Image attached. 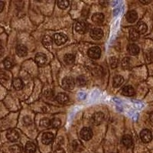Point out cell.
I'll return each instance as SVG.
<instances>
[{"label": "cell", "instance_id": "6da1fadb", "mask_svg": "<svg viewBox=\"0 0 153 153\" xmlns=\"http://www.w3.org/2000/svg\"><path fill=\"white\" fill-rule=\"evenodd\" d=\"M62 86L65 90L71 91V90H73L75 87L74 80L72 77H70V76L65 77L62 80Z\"/></svg>", "mask_w": 153, "mask_h": 153}, {"label": "cell", "instance_id": "7a4b0ae2", "mask_svg": "<svg viewBox=\"0 0 153 153\" xmlns=\"http://www.w3.org/2000/svg\"><path fill=\"white\" fill-rule=\"evenodd\" d=\"M54 43L57 45H62L68 41V37L63 33H56L53 37Z\"/></svg>", "mask_w": 153, "mask_h": 153}, {"label": "cell", "instance_id": "3957f363", "mask_svg": "<svg viewBox=\"0 0 153 153\" xmlns=\"http://www.w3.org/2000/svg\"><path fill=\"white\" fill-rule=\"evenodd\" d=\"M101 54V50L99 47H92L89 49L88 56L92 59H98Z\"/></svg>", "mask_w": 153, "mask_h": 153}, {"label": "cell", "instance_id": "277c9868", "mask_svg": "<svg viewBox=\"0 0 153 153\" xmlns=\"http://www.w3.org/2000/svg\"><path fill=\"white\" fill-rule=\"evenodd\" d=\"M80 136L85 141H88L92 138L93 136V131L91 129L88 128V127H84L80 131Z\"/></svg>", "mask_w": 153, "mask_h": 153}, {"label": "cell", "instance_id": "5b68a950", "mask_svg": "<svg viewBox=\"0 0 153 153\" xmlns=\"http://www.w3.org/2000/svg\"><path fill=\"white\" fill-rule=\"evenodd\" d=\"M140 138H141L142 141L145 143H148L152 141V132L149 129H143L140 132Z\"/></svg>", "mask_w": 153, "mask_h": 153}, {"label": "cell", "instance_id": "8992f818", "mask_svg": "<svg viewBox=\"0 0 153 153\" xmlns=\"http://www.w3.org/2000/svg\"><path fill=\"white\" fill-rule=\"evenodd\" d=\"M103 120H104V114L101 112H98V113H96L93 115L91 121H92L94 125H100L101 123L103 122Z\"/></svg>", "mask_w": 153, "mask_h": 153}, {"label": "cell", "instance_id": "52a82bcc", "mask_svg": "<svg viewBox=\"0 0 153 153\" xmlns=\"http://www.w3.org/2000/svg\"><path fill=\"white\" fill-rule=\"evenodd\" d=\"M75 29L80 34H84L88 30V25L85 22H78L75 25Z\"/></svg>", "mask_w": 153, "mask_h": 153}, {"label": "cell", "instance_id": "ba28073f", "mask_svg": "<svg viewBox=\"0 0 153 153\" xmlns=\"http://www.w3.org/2000/svg\"><path fill=\"white\" fill-rule=\"evenodd\" d=\"M35 62L38 66H44L47 62V57L43 53H38L35 56Z\"/></svg>", "mask_w": 153, "mask_h": 153}, {"label": "cell", "instance_id": "9c48e42d", "mask_svg": "<svg viewBox=\"0 0 153 153\" xmlns=\"http://www.w3.org/2000/svg\"><path fill=\"white\" fill-rule=\"evenodd\" d=\"M91 36L94 40H100L103 36V32L100 28H94L91 31Z\"/></svg>", "mask_w": 153, "mask_h": 153}, {"label": "cell", "instance_id": "30bf717a", "mask_svg": "<svg viewBox=\"0 0 153 153\" xmlns=\"http://www.w3.org/2000/svg\"><path fill=\"white\" fill-rule=\"evenodd\" d=\"M42 143L45 145H49L54 141V135L51 132H45L42 137Z\"/></svg>", "mask_w": 153, "mask_h": 153}, {"label": "cell", "instance_id": "8fae6325", "mask_svg": "<svg viewBox=\"0 0 153 153\" xmlns=\"http://www.w3.org/2000/svg\"><path fill=\"white\" fill-rule=\"evenodd\" d=\"M6 136L10 142H16L19 139V133L15 129H11L8 131Z\"/></svg>", "mask_w": 153, "mask_h": 153}, {"label": "cell", "instance_id": "7c38bea8", "mask_svg": "<svg viewBox=\"0 0 153 153\" xmlns=\"http://www.w3.org/2000/svg\"><path fill=\"white\" fill-rule=\"evenodd\" d=\"M56 100L61 104H65L69 101V97L65 93H60L56 97Z\"/></svg>", "mask_w": 153, "mask_h": 153}, {"label": "cell", "instance_id": "4fadbf2b", "mask_svg": "<svg viewBox=\"0 0 153 153\" xmlns=\"http://www.w3.org/2000/svg\"><path fill=\"white\" fill-rule=\"evenodd\" d=\"M126 18V20L129 22V23L135 22L138 18L137 12H136V11H129V12H127Z\"/></svg>", "mask_w": 153, "mask_h": 153}, {"label": "cell", "instance_id": "5bb4252c", "mask_svg": "<svg viewBox=\"0 0 153 153\" xmlns=\"http://www.w3.org/2000/svg\"><path fill=\"white\" fill-rule=\"evenodd\" d=\"M104 15L102 13H96L92 16V20L94 23L97 25H101L104 21Z\"/></svg>", "mask_w": 153, "mask_h": 153}, {"label": "cell", "instance_id": "9a60e30c", "mask_svg": "<svg viewBox=\"0 0 153 153\" xmlns=\"http://www.w3.org/2000/svg\"><path fill=\"white\" fill-rule=\"evenodd\" d=\"M16 54L19 56V57H25L28 54V50L27 48L24 45H18L16 47Z\"/></svg>", "mask_w": 153, "mask_h": 153}, {"label": "cell", "instance_id": "2e32d148", "mask_svg": "<svg viewBox=\"0 0 153 153\" xmlns=\"http://www.w3.org/2000/svg\"><path fill=\"white\" fill-rule=\"evenodd\" d=\"M122 94L124 96L131 97V96H133L135 94V90L132 86H126L122 90Z\"/></svg>", "mask_w": 153, "mask_h": 153}, {"label": "cell", "instance_id": "e0dca14e", "mask_svg": "<svg viewBox=\"0 0 153 153\" xmlns=\"http://www.w3.org/2000/svg\"><path fill=\"white\" fill-rule=\"evenodd\" d=\"M147 25L146 23L143 22H139L136 25V30L139 34H145L147 31Z\"/></svg>", "mask_w": 153, "mask_h": 153}, {"label": "cell", "instance_id": "ac0fdd59", "mask_svg": "<svg viewBox=\"0 0 153 153\" xmlns=\"http://www.w3.org/2000/svg\"><path fill=\"white\" fill-rule=\"evenodd\" d=\"M12 84H13V87L17 91H20L24 87V83L20 78H15L13 80Z\"/></svg>", "mask_w": 153, "mask_h": 153}, {"label": "cell", "instance_id": "d6986e66", "mask_svg": "<svg viewBox=\"0 0 153 153\" xmlns=\"http://www.w3.org/2000/svg\"><path fill=\"white\" fill-rule=\"evenodd\" d=\"M123 144L127 147V148H129L132 146V139L129 135H125V136L123 137L122 139Z\"/></svg>", "mask_w": 153, "mask_h": 153}, {"label": "cell", "instance_id": "ffe728a7", "mask_svg": "<svg viewBox=\"0 0 153 153\" xmlns=\"http://www.w3.org/2000/svg\"><path fill=\"white\" fill-rule=\"evenodd\" d=\"M128 51H129V54L132 55H137L139 53V48L135 44H131L128 47Z\"/></svg>", "mask_w": 153, "mask_h": 153}, {"label": "cell", "instance_id": "44dd1931", "mask_svg": "<svg viewBox=\"0 0 153 153\" xmlns=\"http://www.w3.org/2000/svg\"><path fill=\"white\" fill-rule=\"evenodd\" d=\"M42 43H43L45 47H51L53 44V38L51 37L48 36V35H45V36H44V38H42Z\"/></svg>", "mask_w": 153, "mask_h": 153}, {"label": "cell", "instance_id": "7402d4cb", "mask_svg": "<svg viewBox=\"0 0 153 153\" xmlns=\"http://www.w3.org/2000/svg\"><path fill=\"white\" fill-rule=\"evenodd\" d=\"M124 81V79L122 76L117 75V76H114L113 78V87H119L122 85Z\"/></svg>", "mask_w": 153, "mask_h": 153}, {"label": "cell", "instance_id": "603a6c76", "mask_svg": "<svg viewBox=\"0 0 153 153\" xmlns=\"http://www.w3.org/2000/svg\"><path fill=\"white\" fill-rule=\"evenodd\" d=\"M36 151V146L33 143L28 142L25 146V152L26 153H35Z\"/></svg>", "mask_w": 153, "mask_h": 153}, {"label": "cell", "instance_id": "cb8c5ba5", "mask_svg": "<svg viewBox=\"0 0 153 153\" xmlns=\"http://www.w3.org/2000/svg\"><path fill=\"white\" fill-rule=\"evenodd\" d=\"M129 38L132 41L135 42V41H137L139 38V34L138 33L137 31L136 30V28H132V29L129 31Z\"/></svg>", "mask_w": 153, "mask_h": 153}, {"label": "cell", "instance_id": "d4e9b609", "mask_svg": "<svg viewBox=\"0 0 153 153\" xmlns=\"http://www.w3.org/2000/svg\"><path fill=\"white\" fill-rule=\"evenodd\" d=\"M64 61L66 63L67 65H71L75 61V57L74 55L71 54H68L64 57Z\"/></svg>", "mask_w": 153, "mask_h": 153}, {"label": "cell", "instance_id": "484cf974", "mask_svg": "<svg viewBox=\"0 0 153 153\" xmlns=\"http://www.w3.org/2000/svg\"><path fill=\"white\" fill-rule=\"evenodd\" d=\"M10 152L12 153H22V148L19 145H13L10 147Z\"/></svg>", "mask_w": 153, "mask_h": 153}, {"label": "cell", "instance_id": "4316f807", "mask_svg": "<svg viewBox=\"0 0 153 153\" xmlns=\"http://www.w3.org/2000/svg\"><path fill=\"white\" fill-rule=\"evenodd\" d=\"M76 84L79 87H84L87 84V80L83 76H80L76 78Z\"/></svg>", "mask_w": 153, "mask_h": 153}, {"label": "cell", "instance_id": "83f0119b", "mask_svg": "<svg viewBox=\"0 0 153 153\" xmlns=\"http://www.w3.org/2000/svg\"><path fill=\"white\" fill-rule=\"evenodd\" d=\"M3 65L6 69H11L13 67V65H14V63H13V61L11 58L8 57V58L5 59V61L3 62Z\"/></svg>", "mask_w": 153, "mask_h": 153}, {"label": "cell", "instance_id": "f1b7e54d", "mask_svg": "<svg viewBox=\"0 0 153 153\" xmlns=\"http://www.w3.org/2000/svg\"><path fill=\"white\" fill-rule=\"evenodd\" d=\"M57 5L60 9H65L69 5V1H68V0H60L57 2Z\"/></svg>", "mask_w": 153, "mask_h": 153}, {"label": "cell", "instance_id": "f546056e", "mask_svg": "<svg viewBox=\"0 0 153 153\" xmlns=\"http://www.w3.org/2000/svg\"><path fill=\"white\" fill-rule=\"evenodd\" d=\"M122 67L123 69H128L130 67V58L125 57L122 61Z\"/></svg>", "mask_w": 153, "mask_h": 153}, {"label": "cell", "instance_id": "4dcf8cb0", "mask_svg": "<svg viewBox=\"0 0 153 153\" xmlns=\"http://www.w3.org/2000/svg\"><path fill=\"white\" fill-rule=\"evenodd\" d=\"M72 146H73V148L76 151H80V150L82 149V145L78 140H74Z\"/></svg>", "mask_w": 153, "mask_h": 153}, {"label": "cell", "instance_id": "1f68e13d", "mask_svg": "<svg viewBox=\"0 0 153 153\" xmlns=\"http://www.w3.org/2000/svg\"><path fill=\"white\" fill-rule=\"evenodd\" d=\"M51 125V121L48 120V119H42L40 121V126L42 127H44V128H47L49 126Z\"/></svg>", "mask_w": 153, "mask_h": 153}, {"label": "cell", "instance_id": "d6a6232c", "mask_svg": "<svg viewBox=\"0 0 153 153\" xmlns=\"http://www.w3.org/2000/svg\"><path fill=\"white\" fill-rule=\"evenodd\" d=\"M51 124L53 128H57V127H59L60 125H61V120L59 119L54 118V120L51 121Z\"/></svg>", "mask_w": 153, "mask_h": 153}, {"label": "cell", "instance_id": "836d02e7", "mask_svg": "<svg viewBox=\"0 0 153 153\" xmlns=\"http://www.w3.org/2000/svg\"><path fill=\"white\" fill-rule=\"evenodd\" d=\"M110 65H111L112 68H116L117 67V65H118V60H117V57H113L110 59Z\"/></svg>", "mask_w": 153, "mask_h": 153}, {"label": "cell", "instance_id": "e575fe53", "mask_svg": "<svg viewBox=\"0 0 153 153\" xmlns=\"http://www.w3.org/2000/svg\"><path fill=\"white\" fill-rule=\"evenodd\" d=\"M24 122L25 125H30L31 123V120L28 117H25L24 118Z\"/></svg>", "mask_w": 153, "mask_h": 153}, {"label": "cell", "instance_id": "d590c367", "mask_svg": "<svg viewBox=\"0 0 153 153\" xmlns=\"http://www.w3.org/2000/svg\"><path fill=\"white\" fill-rule=\"evenodd\" d=\"M54 153H65V151L63 149L58 148L57 149H56L55 151H54Z\"/></svg>", "mask_w": 153, "mask_h": 153}, {"label": "cell", "instance_id": "8d00e7d4", "mask_svg": "<svg viewBox=\"0 0 153 153\" xmlns=\"http://www.w3.org/2000/svg\"><path fill=\"white\" fill-rule=\"evenodd\" d=\"M4 9V2H2V1H0V12H2Z\"/></svg>", "mask_w": 153, "mask_h": 153}, {"label": "cell", "instance_id": "74e56055", "mask_svg": "<svg viewBox=\"0 0 153 153\" xmlns=\"http://www.w3.org/2000/svg\"><path fill=\"white\" fill-rule=\"evenodd\" d=\"M3 52H4V51H3V48H2V46L0 45V56L2 55V54H3Z\"/></svg>", "mask_w": 153, "mask_h": 153}, {"label": "cell", "instance_id": "f35d334b", "mask_svg": "<svg viewBox=\"0 0 153 153\" xmlns=\"http://www.w3.org/2000/svg\"><path fill=\"white\" fill-rule=\"evenodd\" d=\"M150 120H151L152 122L153 123V113H152L151 114H150Z\"/></svg>", "mask_w": 153, "mask_h": 153}, {"label": "cell", "instance_id": "ab89813d", "mask_svg": "<svg viewBox=\"0 0 153 153\" xmlns=\"http://www.w3.org/2000/svg\"><path fill=\"white\" fill-rule=\"evenodd\" d=\"M140 2H142V3H144V4H148V3H149L150 1H147V2L146 1V2H143V1H142L141 0V1H140Z\"/></svg>", "mask_w": 153, "mask_h": 153}]
</instances>
